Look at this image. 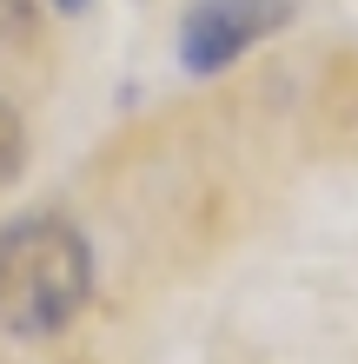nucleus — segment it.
Masks as SVG:
<instances>
[{
    "mask_svg": "<svg viewBox=\"0 0 358 364\" xmlns=\"http://www.w3.org/2000/svg\"><path fill=\"white\" fill-rule=\"evenodd\" d=\"M87 298H93V252L67 219L33 212V219L0 225V331L14 338L67 331L87 311Z\"/></svg>",
    "mask_w": 358,
    "mask_h": 364,
    "instance_id": "f257e3e1",
    "label": "nucleus"
},
{
    "mask_svg": "<svg viewBox=\"0 0 358 364\" xmlns=\"http://www.w3.org/2000/svg\"><path fill=\"white\" fill-rule=\"evenodd\" d=\"M292 20H299V0H193V14L179 20V60L186 73H226Z\"/></svg>",
    "mask_w": 358,
    "mask_h": 364,
    "instance_id": "f03ea898",
    "label": "nucleus"
},
{
    "mask_svg": "<svg viewBox=\"0 0 358 364\" xmlns=\"http://www.w3.org/2000/svg\"><path fill=\"white\" fill-rule=\"evenodd\" d=\"M20 159H27V126H20V113L0 100V192L20 179Z\"/></svg>",
    "mask_w": 358,
    "mask_h": 364,
    "instance_id": "7ed1b4c3",
    "label": "nucleus"
},
{
    "mask_svg": "<svg viewBox=\"0 0 358 364\" xmlns=\"http://www.w3.org/2000/svg\"><path fill=\"white\" fill-rule=\"evenodd\" d=\"M53 7H60V14H80V7H87V0H53Z\"/></svg>",
    "mask_w": 358,
    "mask_h": 364,
    "instance_id": "20e7f679",
    "label": "nucleus"
}]
</instances>
